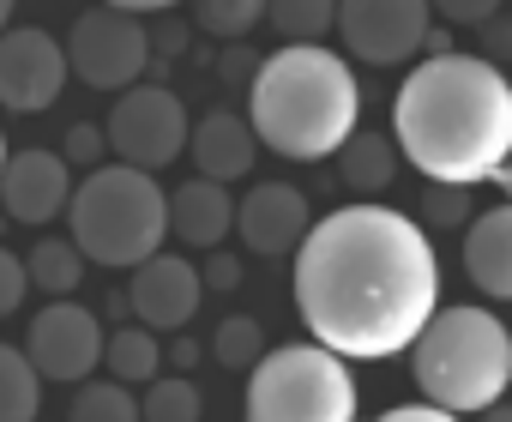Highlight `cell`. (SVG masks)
Returning <instances> with one entry per match:
<instances>
[{
	"label": "cell",
	"mask_w": 512,
	"mask_h": 422,
	"mask_svg": "<svg viewBox=\"0 0 512 422\" xmlns=\"http://www.w3.org/2000/svg\"><path fill=\"white\" fill-rule=\"evenodd\" d=\"M290 290L302 326L326 350L350 362H386L416 350L422 326L434 320L440 260L410 211L356 199L308 230V242L296 248Z\"/></svg>",
	"instance_id": "cell-1"
},
{
	"label": "cell",
	"mask_w": 512,
	"mask_h": 422,
	"mask_svg": "<svg viewBox=\"0 0 512 422\" xmlns=\"http://www.w3.org/2000/svg\"><path fill=\"white\" fill-rule=\"evenodd\" d=\"M392 139L428 181H494L512 157V79L482 55H428L392 91Z\"/></svg>",
	"instance_id": "cell-2"
},
{
	"label": "cell",
	"mask_w": 512,
	"mask_h": 422,
	"mask_svg": "<svg viewBox=\"0 0 512 422\" xmlns=\"http://www.w3.org/2000/svg\"><path fill=\"white\" fill-rule=\"evenodd\" d=\"M356 115H362L356 67L344 55H332L326 43L266 55L260 73H253V85H247L253 133H260V145H272L290 163L338 157L344 139L356 133Z\"/></svg>",
	"instance_id": "cell-3"
},
{
	"label": "cell",
	"mask_w": 512,
	"mask_h": 422,
	"mask_svg": "<svg viewBox=\"0 0 512 422\" xmlns=\"http://www.w3.org/2000/svg\"><path fill=\"white\" fill-rule=\"evenodd\" d=\"M416 386L428 404L476 416L506 398L512 386V332L494 308H434V320L416 338Z\"/></svg>",
	"instance_id": "cell-4"
},
{
	"label": "cell",
	"mask_w": 512,
	"mask_h": 422,
	"mask_svg": "<svg viewBox=\"0 0 512 422\" xmlns=\"http://www.w3.org/2000/svg\"><path fill=\"white\" fill-rule=\"evenodd\" d=\"M73 242L85 248L91 266H145L151 254H163L169 236V193L157 187L151 169L133 163H103L79 181L73 205H67Z\"/></svg>",
	"instance_id": "cell-5"
},
{
	"label": "cell",
	"mask_w": 512,
	"mask_h": 422,
	"mask_svg": "<svg viewBox=\"0 0 512 422\" xmlns=\"http://www.w3.org/2000/svg\"><path fill=\"white\" fill-rule=\"evenodd\" d=\"M247 422H356V380L320 338L278 344L247 368Z\"/></svg>",
	"instance_id": "cell-6"
},
{
	"label": "cell",
	"mask_w": 512,
	"mask_h": 422,
	"mask_svg": "<svg viewBox=\"0 0 512 422\" xmlns=\"http://www.w3.org/2000/svg\"><path fill=\"white\" fill-rule=\"evenodd\" d=\"M67 61L79 73V85H91V91H133L157 67L151 31L139 25V13H121V7L79 13L67 31Z\"/></svg>",
	"instance_id": "cell-7"
},
{
	"label": "cell",
	"mask_w": 512,
	"mask_h": 422,
	"mask_svg": "<svg viewBox=\"0 0 512 422\" xmlns=\"http://www.w3.org/2000/svg\"><path fill=\"white\" fill-rule=\"evenodd\" d=\"M103 127H109V151L121 163H133V169H151V175L163 163H175L187 151V139H193L187 109H181V97L169 85H133V91H121Z\"/></svg>",
	"instance_id": "cell-8"
},
{
	"label": "cell",
	"mask_w": 512,
	"mask_h": 422,
	"mask_svg": "<svg viewBox=\"0 0 512 422\" xmlns=\"http://www.w3.org/2000/svg\"><path fill=\"white\" fill-rule=\"evenodd\" d=\"M434 31L428 0H338V37L368 67H404Z\"/></svg>",
	"instance_id": "cell-9"
},
{
	"label": "cell",
	"mask_w": 512,
	"mask_h": 422,
	"mask_svg": "<svg viewBox=\"0 0 512 422\" xmlns=\"http://www.w3.org/2000/svg\"><path fill=\"white\" fill-rule=\"evenodd\" d=\"M25 350H31V362L43 368V380L85 386V374L109 356V338H103V326H97V314H91V308H79L73 296H61V302L37 308Z\"/></svg>",
	"instance_id": "cell-10"
},
{
	"label": "cell",
	"mask_w": 512,
	"mask_h": 422,
	"mask_svg": "<svg viewBox=\"0 0 512 422\" xmlns=\"http://www.w3.org/2000/svg\"><path fill=\"white\" fill-rule=\"evenodd\" d=\"M67 73H73L67 43H55L37 25H13L7 43H0V103H7L13 115L49 109L67 91Z\"/></svg>",
	"instance_id": "cell-11"
},
{
	"label": "cell",
	"mask_w": 512,
	"mask_h": 422,
	"mask_svg": "<svg viewBox=\"0 0 512 422\" xmlns=\"http://www.w3.org/2000/svg\"><path fill=\"white\" fill-rule=\"evenodd\" d=\"M314 230V211H308V193L290 187V181H260L241 205H235V236L247 242V254H266V260H284L308 242Z\"/></svg>",
	"instance_id": "cell-12"
},
{
	"label": "cell",
	"mask_w": 512,
	"mask_h": 422,
	"mask_svg": "<svg viewBox=\"0 0 512 422\" xmlns=\"http://www.w3.org/2000/svg\"><path fill=\"white\" fill-rule=\"evenodd\" d=\"M199 296H205V278L181 254H151L145 266H133V284H127L133 320L151 332H187L199 314Z\"/></svg>",
	"instance_id": "cell-13"
},
{
	"label": "cell",
	"mask_w": 512,
	"mask_h": 422,
	"mask_svg": "<svg viewBox=\"0 0 512 422\" xmlns=\"http://www.w3.org/2000/svg\"><path fill=\"white\" fill-rule=\"evenodd\" d=\"M0 199H7L13 224H49L73 205V163L61 151H7L0 169Z\"/></svg>",
	"instance_id": "cell-14"
},
{
	"label": "cell",
	"mask_w": 512,
	"mask_h": 422,
	"mask_svg": "<svg viewBox=\"0 0 512 422\" xmlns=\"http://www.w3.org/2000/svg\"><path fill=\"white\" fill-rule=\"evenodd\" d=\"M187 151H193L199 175H211V181H223V187H229V181H241V175L253 169L260 133H253V121H247V115H235L229 103H217V109H205V115L193 121Z\"/></svg>",
	"instance_id": "cell-15"
},
{
	"label": "cell",
	"mask_w": 512,
	"mask_h": 422,
	"mask_svg": "<svg viewBox=\"0 0 512 422\" xmlns=\"http://www.w3.org/2000/svg\"><path fill=\"white\" fill-rule=\"evenodd\" d=\"M464 272L488 302H512V199L476 211L464 230Z\"/></svg>",
	"instance_id": "cell-16"
},
{
	"label": "cell",
	"mask_w": 512,
	"mask_h": 422,
	"mask_svg": "<svg viewBox=\"0 0 512 422\" xmlns=\"http://www.w3.org/2000/svg\"><path fill=\"white\" fill-rule=\"evenodd\" d=\"M169 230L187 248H223V236L235 230V199H229V187L211 181V175L181 181L175 199H169Z\"/></svg>",
	"instance_id": "cell-17"
},
{
	"label": "cell",
	"mask_w": 512,
	"mask_h": 422,
	"mask_svg": "<svg viewBox=\"0 0 512 422\" xmlns=\"http://www.w3.org/2000/svg\"><path fill=\"white\" fill-rule=\"evenodd\" d=\"M398 139H386V133H374V127H356L350 139H344V151H338V181L356 193V199H380L392 181H398Z\"/></svg>",
	"instance_id": "cell-18"
},
{
	"label": "cell",
	"mask_w": 512,
	"mask_h": 422,
	"mask_svg": "<svg viewBox=\"0 0 512 422\" xmlns=\"http://www.w3.org/2000/svg\"><path fill=\"white\" fill-rule=\"evenodd\" d=\"M43 404V368L31 362L25 344L0 350V422H37Z\"/></svg>",
	"instance_id": "cell-19"
},
{
	"label": "cell",
	"mask_w": 512,
	"mask_h": 422,
	"mask_svg": "<svg viewBox=\"0 0 512 422\" xmlns=\"http://www.w3.org/2000/svg\"><path fill=\"white\" fill-rule=\"evenodd\" d=\"M266 13H272V0H193V31L229 49V43H247L260 31Z\"/></svg>",
	"instance_id": "cell-20"
},
{
	"label": "cell",
	"mask_w": 512,
	"mask_h": 422,
	"mask_svg": "<svg viewBox=\"0 0 512 422\" xmlns=\"http://www.w3.org/2000/svg\"><path fill=\"white\" fill-rule=\"evenodd\" d=\"M85 266H91V260H85V248H79L73 236H67V242H61V236H49V242H37V248H31V284H37L49 302L73 296V290L85 284Z\"/></svg>",
	"instance_id": "cell-21"
},
{
	"label": "cell",
	"mask_w": 512,
	"mask_h": 422,
	"mask_svg": "<svg viewBox=\"0 0 512 422\" xmlns=\"http://www.w3.org/2000/svg\"><path fill=\"white\" fill-rule=\"evenodd\" d=\"M109 374L115 380H127V386H151L157 374H163V350H157V332L151 326H121L115 338H109Z\"/></svg>",
	"instance_id": "cell-22"
},
{
	"label": "cell",
	"mask_w": 512,
	"mask_h": 422,
	"mask_svg": "<svg viewBox=\"0 0 512 422\" xmlns=\"http://www.w3.org/2000/svg\"><path fill=\"white\" fill-rule=\"evenodd\" d=\"M67 422H145V398H133L127 380H85L67 404Z\"/></svg>",
	"instance_id": "cell-23"
},
{
	"label": "cell",
	"mask_w": 512,
	"mask_h": 422,
	"mask_svg": "<svg viewBox=\"0 0 512 422\" xmlns=\"http://www.w3.org/2000/svg\"><path fill=\"white\" fill-rule=\"evenodd\" d=\"M272 31L284 37V49L302 43H326V31H338V0H272Z\"/></svg>",
	"instance_id": "cell-24"
},
{
	"label": "cell",
	"mask_w": 512,
	"mask_h": 422,
	"mask_svg": "<svg viewBox=\"0 0 512 422\" xmlns=\"http://www.w3.org/2000/svg\"><path fill=\"white\" fill-rule=\"evenodd\" d=\"M199 416H205V404L187 374H157L145 386V422H199Z\"/></svg>",
	"instance_id": "cell-25"
},
{
	"label": "cell",
	"mask_w": 512,
	"mask_h": 422,
	"mask_svg": "<svg viewBox=\"0 0 512 422\" xmlns=\"http://www.w3.org/2000/svg\"><path fill=\"white\" fill-rule=\"evenodd\" d=\"M260 356H266V332L253 314H229L211 332V362H223V368H253Z\"/></svg>",
	"instance_id": "cell-26"
},
{
	"label": "cell",
	"mask_w": 512,
	"mask_h": 422,
	"mask_svg": "<svg viewBox=\"0 0 512 422\" xmlns=\"http://www.w3.org/2000/svg\"><path fill=\"white\" fill-rule=\"evenodd\" d=\"M464 218H470V187H452V181L422 187V224L428 230H464Z\"/></svg>",
	"instance_id": "cell-27"
},
{
	"label": "cell",
	"mask_w": 512,
	"mask_h": 422,
	"mask_svg": "<svg viewBox=\"0 0 512 422\" xmlns=\"http://www.w3.org/2000/svg\"><path fill=\"white\" fill-rule=\"evenodd\" d=\"M61 157L79 163V169H103L109 157V127H91V121H73L67 139H61Z\"/></svg>",
	"instance_id": "cell-28"
},
{
	"label": "cell",
	"mask_w": 512,
	"mask_h": 422,
	"mask_svg": "<svg viewBox=\"0 0 512 422\" xmlns=\"http://www.w3.org/2000/svg\"><path fill=\"white\" fill-rule=\"evenodd\" d=\"M476 55L494 67H512V13H494L476 25Z\"/></svg>",
	"instance_id": "cell-29"
},
{
	"label": "cell",
	"mask_w": 512,
	"mask_h": 422,
	"mask_svg": "<svg viewBox=\"0 0 512 422\" xmlns=\"http://www.w3.org/2000/svg\"><path fill=\"white\" fill-rule=\"evenodd\" d=\"M25 296H31V260L0 254V314H19Z\"/></svg>",
	"instance_id": "cell-30"
},
{
	"label": "cell",
	"mask_w": 512,
	"mask_h": 422,
	"mask_svg": "<svg viewBox=\"0 0 512 422\" xmlns=\"http://www.w3.org/2000/svg\"><path fill=\"white\" fill-rule=\"evenodd\" d=\"M428 7H434L452 31H476L482 19H494V13H500V0H428Z\"/></svg>",
	"instance_id": "cell-31"
},
{
	"label": "cell",
	"mask_w": 512,
	"mask_h": 422,
	"mask_svg": "<svg viewBox=\"0 0 512 422\" xmlns=\"http://www.w3.org/2000/svg\"><path fill=\"white\" fill-rule=\"evenodd\" d=\"M187 43H193V19H157V25H151V55H157V67L175 61V55H187Z\"/></svg>",
	"instance_id": "cell-32"
},
{
	"label": "cell",
	"mask_w": 512,
	"mask_h": 422,
	"mask_svg": "<svg viewBox=\"0 0 512 422\" xmlns=\"http://www.w3.org/2000/svg\"><path fill=\"white\" fill-rule=\"evenodd\" d=\"M260 61H266V55H253L247 43H229V49H223V61H217V79H223V85H253Z\"/></svg>",
	"instance_id": "cell-33"
},
{
	"label": "cell",
	"mask_w": 512,
	"mask_h": 422,
	"mask_svg": "<svg viewBox=\"0 0 512 422\" xmlns=\"http://www.w3.org/2000/svg\"><path fill=\"white\" fill-rule=\"evenodd\" d=\"M199 278H205V290H241V260H229V254H211Z\"/></svg>",
	"instance_id": "cell-34"
},
{
	"label": "cell",
	"mask_w": 512,
	"mask_h": 422,
	"mask_svg": "<svg viewBox=\"0 0 512 422\" xmlns=\"http://www.w3.org/2000/svg\"><path fill=\"white\" fill-rule=\"evenodd\" d=\"M374 422H464V416L458 410H440V404H398V410H386Z\"/></svg>",
	"instance_id": "cell-35"
},
{
	"label": "cell",
	"mask_w": 512,
	"mask_h": 422,
	"mask_svg": "<svg viewBox=\"0 0 512 422\" xmlns=\"http://www.w3.org/2000/svg\"><path fill=\"white\" fill-rule=\"evenodd\" d=\"M199 356H205V350H199L193 338H175V374H193V368H199Z\"/></svg>",
	"instance_id": "cell-36"
},
{
	"label": "cell",
	"mask_w": 512,
	"mask_h": 422,
	"mask_svg": "<svg viewBox=\"0 0 512 422\" xmlns=\"http://www.w3.org/2000/svg\"><path fill=\"white\" fill-rule=\"evenodd\" d=\"M103 7H121V13H169L175 0H103Z\"/></svg>",
	"instance_id": "cell-37"
},
{
	"label": "cell",
	"mask_w": 512,
	"mask_h": 422,
	"mask_svg": "<svg viewBox=\"0 0 512 422\" xmlns=\"http://www.w3.org/2000/svg\"><path fill=\"white\" fill-rule=\"evenodd\" d=\"M476 422H512V404H488V410H476Z\"/></svg>",
	"instance_id": "cell-38"
},
{
	"label": "cell",
	"mask_w": 512,
	"mask_h": 422,
	"mask_svg": "<svg viewBox=\"0 0 512 422\" xmlns=\"http://www.w3.org/2000/svg\"><path fill=\"white\" fill-rule=\"evenodd\" d=\"M494 187H500V193H506V199H512V157H506V163H500V169H494Z\"/></svg>",
	"instance_id": "cell-39"
},
{
	"label": "cell",
	"mask_w": 512,
	"mask_h": 422,
	"mask_svg": "<svg viewBox=\"0 0 512 422\" xmlns=\"http://www.w3.org/2000/svg\"><path fill=\"white\" fill-rule=\"evenodd\" d=\"M0 13H7V19H13V13H19V0H0Z\"/></svg>",
	"instance_id": "cell-40"
}]
</instances>
